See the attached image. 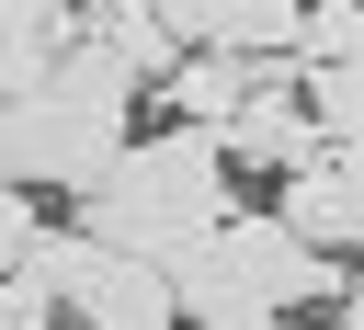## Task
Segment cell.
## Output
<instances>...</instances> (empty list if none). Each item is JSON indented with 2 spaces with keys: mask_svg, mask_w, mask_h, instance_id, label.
<instances>
[{
  "mask_svg": "<svg viewBox=\"0 0 364 330\" xmlns=\"http://www.w3.org/2000/svg\"><path fill=\"white\" fill-rule=\"evenodd\" d=\"M216 137H228V159H239V171H284V182H296V171H318V159L341 148V137L307 114V68H296V57H273V80H262Z\"/></svg>",
  "mask_w": 364,
  "mask_h": 330,
  "instance_id": "obj_4",
  "label": "cell"
},
{
  "mask_svg": "<svg viewBox=\"0 0 364 330\" xmlns=\"http://www.w3.org/2000/svg\"><path fill=\"white\" fill-rule=\"evenodd\" d=\"M228 137L216 125H171V137H136L125 159H114V182L102 193H80L91 216V239L102 250H136V262H171V250H193V239H216L239 205H228Z\"/></svg>",
  "mask_w": 364,
  "mask_h": 330,
  "instance_id": "obj_1",
  "label": "cell"
},
{
  "mask_svg": "<svg viewBox=\"0 0 364 330\" xmlns=\"http://www.w3.org/2000/svg\"><path fill=\"white\" fill-rule=\"evenodd\" d=\"M284 228H307L318 250H364V137H341L318 171L284 182Z\"/></svg>",
  "mask_w": 364,
  "mask_h": 330,
  "instance_id": "obj_6",
  "label": "cell"
},
{
  "mask_svg": "<svg viewBox=\"0 0 364 330\" xmlns=\"http://www.w3.org/2000/svg\"><path fill=\"white\" fill-rule=\"evenodd\" d=\"M68 11H91V0H68Z\"/></svg>",
  "mask_w": 364,
  "mask_h": 330,
  "instance_id": "obj_14",
  "label": "cell"
},
{
  "mask_svg": "<svg viewBox=\"0 0 364 330\" xmlns=\"http://www.w3.org/2000/svg\"><path fill=\"white\" fill-rule=\"evenodd\" d=\"M91 34H102V46H114V57L148 80V91H159V80L193 57V46L171 34V0H91Z\"/></svg>",
  "mask_w": 364,
  "mask_h": 330,
  "instance_id": "obj_9",
  "label": "cell"
},
{
  "mask_svg": "<svg viewBox=\"0 0 364 330\" xmlns=\"http://www.w3.org/2000/svg\"><path fill=\"white\" fill-rule=\"evenodd\" d=\"M307 114H318L330 137H364V57H341V68H307Z\"/></svg>",
  "mask_w": 364,
  "mask_h": 330,
  "instance_id": "obj_10",
  "label": "cell"
},
{
  "mask_svg": "<svg viewBox=\"0 0 364 330\" xmlns=\"http://www.w3.org/2000/svg\"><path fill=\"white\" fill-rule=\"evenodd\" d=\"M171 284H182V319L193 330H273V319L341 296V262L307 228H284V216H228L216 239L171 250Z\"/></svg>",
  "mask_w": 364,
  "mask_h": 330,
  "instance_id": "obj_2",
  "label": "cell"
},
{
  "mask_svg": "<svg viewBox=\"0 0 364 330\" xmlns=\"http://www.w3.org/2000/svg\"><path fill=\"white\" fill-rule=\"evenodd\" d=\"M80 330H193V319H182V284H171V262L102 250V273L80 284Z\"/></svg>",
  "mask_w": 364,
  "mask_h": 330,
  "instance_id": "obj_5",
  "label": "cell"
},
{
  "mask_svg": "<svg viewBox=\"0 0 364 330\" xmlns=\"http://www.w3.org/2000/svg\"><path fill=\"white\" fill-rule=\"evenodd\" d=\"M57 307H68V296H57L46 273H0V330H46Z\"/></svg>",
  "mask_w": 364,
  "mask_h": 330,
  "instance_id": "obj_11",
  "label": "cell"
},
{
  "mask_svg": "<svg viewBox=\"0 0 364 330\" xmlns=\"http://www.w3.org/2000/svg\"><path fill=\"white\" fill-rule=\"evenodd\" d=\"M68 46H80V11H68V0H0V102L57 91Z\"/></svg>",
  "mask_w": 364,
  "mask_h": 330,
  "instance_id": "obj_7",
  "label": "cell"
},
{
  "mask_svg": "<svg viewBox=\"0 0 364 330\" xmlns=\"http://www.w3.org/2000/svg\"><path fill=\"white\" fill-rule=\"evenodd\" d=\"M330 307H341V330H364V273H353V284H341Z\"/></svg>",
  "mask_w": 364,
  "mask_h": 330,
  "instance_id": "obj_12",
  "label": "cell"
},
{
  "mask_svg": "<svg viewBox=\"0 0 364 330\" xmlns=\"http://www.w3.org/2000/svg\"><path fill=\"white\" fill-rule=\"evenodd\" d=\"M273 330H296V319H273Z\"/></svg>",
  "mask_w": 364,
  "mask_h": 330,
  "instance_id": "obj_13",
  "label": "cell"
},
{
  "mask_svg": "<svg viewBox=\"0 0 364 330\" xmlns=\"http://www.w3.org/2000/svg\"><path fill=\"white\" fill-rule=\"evenodd\" d=\"M125 148H136V137H125V102H80V91H23V102H0V182L102 193Z\"/></svg>",
  "mask_w": 364,
  "mask_h": 330,
  "instance_id": "obj_3",
  "label": "cell"
},
{
  "mask_svg": "<svg viewBox=\"0 0 364 330\" xmlns=\"http://www.w3.org/2000/svg\"><path fill=\"white\" fill-rule=\"evenodd\" d=\"M273 80V57H239V46H193L171 80H159V102H171V125H228L250 91Z\"/></svg>",
  "mask_w": 364,
  "mask_h": 330,
  "instance_id": "obj_8",
  "label": "cell"
}]
</instances>
